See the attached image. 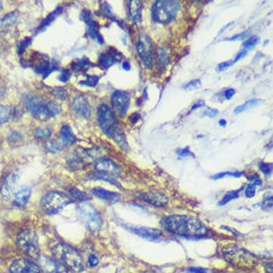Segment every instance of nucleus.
<instances>
[{
  "mask_svg": "<svg viewBox=\"0 0 273 273\" xmlns=\"http://www.w3.org/2000/svg\"><path fill=\"white\" fill-rule=\"evenodd\" d=\"M95 168L98 174L113 178L119 177L121 175L120 168L110 159L99 158L95 162Z\"/></svg>",
  "mask_w": 273,
  "mask_h": 273,
  "instance_id": "f8f14e48",
  "label": "nucleus"
},
{
  "mask_svg": "<svg viewBox=\"0 0 273 273\" xmlns=\"http://www.w3.org/2000/svg\"><path fill=\"white\" fill-rule=\"evenodd\" d=\"M248 179H249L250 182H251V183L255 185V186L256 185H260L262 184L261 179H260L258 174L253 175V176L248 177Z\"/></svg>",
  "mask_w": 273,
  "mask_h": 273,
  "instance_id": "5fc2aeb1",
  "label": "nucleus"
},
{
  "mask_svg": "<svg viewBox=\"0 0 273 273\" xmlns=\"http://www.w3.org/2000/svg\"><path fill=\"white\" fill-rule=\"evenodd\" d=\"M80 20L87 24L89 36L102 45L104 44V38L99 33V24L93 19L92 12L88 10H84L81 13Z\"/></svg>",
  "mask_w": 273,
  "mask_h": 273,
  "instance_id": "9b49d317",
  "label": "nucleus"
},
{
  "mask_svg": "<svg viewBox=\"0 0 273 273\" xmlns=\"http://www.w3.org/2000/svg\"><path fill=\"white\" fill-rule=\"evenodd\" d=\"M219 111L216 109L208 108L205 111L203 112L202 115L204 117H208L210 118H213L218 115Z\"/></svg>",
  "mask_w": 273,
  "mask_h": 273,
  "instance_id": "864d4df0",
  "label": "nucleus"
},
{
  "mask_svg": "<svg viewBox=\"0 0 273 273\" xmlns=\"http://www.w3.org/2000/svg\"><path fill=\"white\" fill-rule=\"evenodd\" d=\"M54 96L59 100H65L67 98V93L62 87H55L52 90Z\"/></svg>",
  "mask_w": 273,
  "mask_h": 273,
  "instance_id": "4c0bfd02",
  "label": "nucleus"
},
{
  "mask_svg": "<svg viewBox=\"0 0 273 273\" xmlns=\"http://www.w3.org/2000/svg\"><path fill=\"white\" fill-rule=\"evenodd\" d=\"M32 190L30 187H21L20 189L14 194V205L17 207H23L27 205Z\"/></svg>",
  "mask_w": 273,
  "mask_h": 273,
  "instance_id": "412c9836",
  "label": "nucleus"
},
{
  "mask_svg": "<svg viewBox=\"0 0 273 273\" xmlns=\"http://www.w3.org/2000/svg\"><path fill=\"white\" fill-rule=\"evenodd\" d=\"M138 197L147 204L157 208H162L168 204V197L165 195L157 192L141 193Z\"/></svg>",
  "mask_w": 273,
  "mask_h": 273,
  "instance_id": "f3484780",
  "label": "nucleus"
},
{
  "mask_svg": "<svg viewBox=\"0 0 273 273\" xmlns=\"http://www.w3.org/2000/svg\"><path fill=\"white\" fill-rule=\"evenodd\" d=\"M91 65L92 64L90 59L84 56L81 59L74 61L71 64V68L73 71L75 72V73H80V72H84L88 70Z\"/></svg>",
  "mask_w": 273,
  "mask_h": 273,
  "instance_id": "bb28decb",
  "label": "nucleus"
},
{
  "mask_svg": "<svg viewBox=\"0 0 273 273\" xmlns=\"http://www.w3.org/2000/svg\"><path fill=\"white\" fill-rule=\"evenodd\" d=\"M44 148L48 153L55 154L62 150V145L58 141L53 139V140L46 142V143L44 144Z\"/></svg>",
  "mask_w": 273,
  "mask_h": 273,
  "instance_id": "7c9ffc66",
  "label": "nucleus"
},
{
  "mask_svg": "<svg viewBox=\"0 0 273 273\" xmlns=\"http://www.w3.org/2000/svg\"><path fill=\"white\" fill-rule=\"evenodd\" d=\"M98 120L105 135L113 138L117 131V119L111 108L106 104H101L98 108Z\"/></svg>",
  "mask_w": 273,
  "mask_h": 273,
  "instance_id": "1a4fd4ad",
  "label": "nucleus"
},
{
  "mask_svg": "<svg viewBox=\"0 0 273 273\" xmlns=\"http://www.w3.org/2000/svg\"><path fill=\"white\" fill-rule=\"evenodd\" d=\"M70 76H71V73H70V70L68 69H64L58 78V79L60 82H67L70 79Z\"/></svg>",
  "mask_w": 273,
  "mask_h": 273,
  "instance_id": "09e8293b",
  "label": "nucleus"
},
{
  "mask_svg": "<svg viewBox=\"0 0 273 273\" xmlns=\"http://www.w3.org/2000/svg\"><path fill=\"white\" fill-rule=\"evenodd\" d=\"M259 168L263 172V173L266 176H270L273 171L272 164L265 163V162H261L259 165Z\"/></svg>",
  "mask_w": 273,
  "mask_h": 273,
  "instance_id": "49530a36",
  "label": "nucleus"
},
{
  "mask_svg": "<svg viewBox=\"0 0 273 273\" xmlns=\"http://www.w3.org/2000/svg\"><path fill=\"white\" fill-rule=\"evenodd\" d=\"M219 125H220L221 127H225L227 125V121L224 119H220V120L219 121Z\"/></svg>",
  "mask_w": 273,
  "mask_h": 273,
  "instance_id": "0e129e2a",
  "label": "nucleus"
},
{
  "mask_svg": "<svg viewBox=\"0 0 273 273\" xmlns=\"http://www.w3.org/2000/svg\"><path fill=\"white\" fill-rule=\"evenodd\" d=\"M114 140L121 148L123 149L125 151H127L129 149L128 144L127 142L126 137L125 135L120 131H117L116 134L113 136Z\"/></svg>",
  "mask_w": 273,
  "mask_h": 273,
  "instance_id": "2f4dec72",
  "label": "nucleus"
},
{
  "mask_svg": "<svg viewBox=\"0 0 273 273\" xmlns=\"http://www.w3.org/2000/svg\"><path fill=\"white\" fill-rule=\"evenodd\" d=\"M242 188L241 189H239L237 190H233V191L228 192L223 197H222V200L219 202V205L220 206H223V205H226L228 202H231L234 199H237V197L240 195V192L242 191Z\"/></svg>",
  "mask_w": 273,
  "mask_h": 273,
  "instance_id": "c756f323",
  "label": "nucleus"
},
{
  "mask_svg": "<svg viewBox=\"0 0 273 273\" xmlns=\"http://www.w3.org/2000/svg\"><path fill=\"white\" fill-rule=\"evenodd\" d=\"M187 273H211L209 270L206 268H199V267H192L188 269Z\"/></svg>",
  "mask_w": 273,
  "mask_h": 273,
  "instance_id": "603ef678",
  "label": "nucleus"
},
{
  "mask_svg": "<svg viewBox=\"0 0 273 273\" xmlns=\"http://www.w3.org/2000/svg\"><path fill=\"white\" fill-rule=\"evenodd\" d=\"M73 202L71 198L60 192L53 191L43 196L40 201L42 211L47 214H55Z\"/></svg>",
  "mask_w": 273,
  "mask_h": 273,
  "instance_id": "0eeeda50",
  "label": "nucleus"
},
{
  "mask_svg": "<svg viewBox=\"0 0 273 273\" xmlns=\"http://www.w3.org/2000/svg\"><path fill=\"white\" fill-rule=\"evenodd\" d=\"M141 116L139 113H134L130 117V122L133 124H136V122L140 119Z\"/></svg>",
  "mask_w": 273,
  "mask_h": 273,
  "instance_id": "bf43d9fd",
  "label": "nucleus"
},
{
  "mask_svg": "<svg viewBox=\"0 0 273 273\" xmlns=\"http://www.w3.org/2000/svg\"><path fill=\"white\" fill-rule=\"evenodd\" d=\"M26 106L30 114L40 121L48 120L62 111V107L58 102L47 100L39 96L28 97L26 99Z\"/></svg>",
  "mask_w": 273,
  "mask_h": 273,
  "instance_id": "f03ea898",
  "label": "nucleus"
},
{
  "mask_svg": "<svg viewBox=\"0 0 273 273\" xmlns=\"http://www.w3.org/2000/svg\"><path fill=\"white\" fill-rule=\"evenodd\" d=\"M156 63L159 70H163L166 68L169 63V55L168 50L165 48H159L157 50L156 56Z\"/></svg>",
  "mask_w": 273,
  "mask_h": 273,
  "instance_id": "a878e982",
  "label": "nucleus"
},
{
  "mask_svg": "<svg viewBox=\"0 0 273 273\" xmlns=\"http://www.w3.org/2000/svg\"><path fill=\"white\" fill-rule=\"evenodd\" d=\"M235 90H234V89L231 88L225 90V93H224V95H225V98H226V99L230 100V99H231L235 95Z\"/></svg>",
  "mask_w": 273,
  "mask_h": 273,
  "instance_id": "4d7b16f0",
  "label": "nucleus"
},
{
  "mask_svg": "<svg viewBox=\"0 0 273 273\" xmlns=\"http://www.w3.org/2000/svg\"><path fill=\"white\" fill-rule=\"evenodd\" d=\"M122 68H123V70H126V71H129L131 69V66H130V64L128 62H125L122 64Z\"/></svg>",
  "mask_w": 273,
  "mask_h": 273,
  "instance_id": "e2e57ef3",
  "label": "nucleus"
},
{
  "mask_svg": "<svg viewBox=\"0 0 273 273\" xmlns=\"http://www.w3.org/2000/svg\"><path fill=\"white\" fill-rule=\"evenodd\" d=\"M10 273H43L39 265L27 259H19L11 265Z\"/></svg>",
  "mask_w": 273,
  "mask_h": 273,
  "instance_id": "2eb2a0df",
  "label": "nucleus"
},
{
  "mask_svg": "<svg viewBox=\"0 0 273 273\" xmlns=\"http://www.w3.org/2000/svg\"><path fill=\"white\" fill-rule=\"evenodd\" d=\"M73 107L74 110L84 119H89L91 117V107L90 104L82 95H79L73 99Z\"/></svg>",
  "mask_w": 273,
  "mask_h": 273,
  "instance_id": "6ab92c4d",
  "label": "nucleus"
},
{
  "mask_svg": "<svg viewBox=\"0 0 273 273\" xmlns=\"http://www.w3.org/2000/svg\"><path fill=\"white\" fill-rule=\"evenodd\" d=\"M180 5L178 1L158 0L153 4L152 16L153 21L159 24H168L177 17Z\"/></svg>",
  "mask_w": 273,
  "mask_h": 273,
  "instance_id": "39448f33",
  "label": "nucleus"
},
{
  "mask_svg": "<svg viewBox=\"0 0 273 273\" xmlns=\"http://www.w3.org/2000/svg\"><path fill=\"white\" fill-rule=\"evenodd\" d=\"M233 64H234V63H233V61H227V62H222V63H221L218 65L219 71H225V70H226L227 69H228L229 67H231V66H233Z\"/></svg>",
  "mask_w": 273,
  "mask_h": 273,
  "instance_id": "6e6d98bb",
  "label": "nucleus"
},
{
  "mask_svg": "<svg viewBox=\"0 0 273 273\" xmlns=\"http://www.w3.org/2000/svg\"><path fill=\"white\" fill-rule=\"evenodd\" d=\"M179 157H195V155L190 151V147H186L185 148H178L176 151Z\"/></svg>",
  "mask_w": 273,
  "mask_h": 273,
  "instance_id": "a18cd8bd",
  "label": "nucleus"
},
{
  "mask_svg": "<svg viewBox=\"0 0 273 273\" xmlns=\"http://www.w3.org/2000/svg\"><path fill=\"white\" fill-rule=\"evenodd\" d=\"M259 42H260V38L256 36V35H254V36L251 37V38L245 41V43H244L243 47L245 50H251V49L255 47Z\"/></svg>",
  "mask_w": 273,
  "mask_h": 273,
  "instance_id": "ea45409f",
  "label": "nucleus"
},
{
  "mask_svg": "<svg viewBox=\"0 0 273 273\" xmlns=\"http://www.w3.org/2000/svg\"><path fill=\"white\" fill-rule=\"evenodd\" d=\"M112 105L117 113L123 116L130 105V94L124 90H116L112 95Z\"/></svg>",
  "mask_w": 273,
  "mask_h": 273,
  "instance_id": "4468645a",
  "label": "nucleus"
},
{
  "mask_svg": "<svg viewBox=\"0 0 273 273\" xmlns=\"http://www.w3.org/2000/svg\"><path fill=\"white\" fill-rule=\"evenodd\" d=\"M201 85H202V82H201L200 79H193V80L190 81L189 83L185 84L184 86L183 89L185 91H191V90H197V89L200 88Z\"/></svg>",
  "mask_w": 273,
  "mask_h": 273,
  "instance_id": "79ce46f5",
  "label": "nucleus"
},
{
  "mask_svg": "<svg viewBox=\"0 0 273 273\" xmlns=\"http://www.w3.org/2000/svg\"><path fill=\"white\" fill-rule=\"evenodd\" d=\"M18 176L15 173H10L1 184L0 193L4 200H10L12 196L15 194V190L18 185Z\"/></svg>",
  "mask_w": 273,
  "mask_h": 273,
  "instance_id": "a211bd4d",
  "label": "nucleus"
},
{
  "mask_svg": "<svg viewBox=\"0 0 273 273\" xmlns=\"http://www.w3.org/2000/svg\"><path fill=\"white\" fill-rule=\"evenodd\" d=\"M17 245L21 252L30 258L38 260L40 257L38 237L35 232L30 230L21 232L17 237Z\"/></svg>",
  "mask_w": 273,
  "mask_h": 273,
  "instance_id": "6e6552de",
  "label": "nucleus"
},
{
  "mask_svg": "<svg viewBox=\"0 0 273 273\" xmlns=\"http://www.w3.org/2000/svg\"><path fill=\"white\" fill-rule=\"evenodd\" d=\"M261 102L260 99H253L245 102L243 105L237 106L234 110V114L237 115L240 113H243L245 110H249V109L253 108L255 106L258 105Z\"/></svg>",
  "mask_w": 273,
  "mask_h": 273,
  "instance_id": "c85d7f7f",
  "label": "nucleus"
},
{
  "mask_svg": "<svg viewBox=\"0 0 273 273\" xmlns=\"http://www.w3.org/2000/svg\"><path fill=\"white\" fill-rule=\"evenodd\" d=\"M70 194L73 198L81 201L82 202H85V201L90 200L91 198L88 194L75 188H73V189L70 190Z\"/></svg>",
  "mask_w": 273,
  "mask_h": 273,
  "instance_id": "473e14b6",
  "label": "nucleus"
},
{
  "mask_svg": "<svg viewBox=\"0 0 273 273\" xmlns=\"http://www.w3.org/2000/svg\"><path fill=\"white\" fill-rule=\"evenodd\" d=\"M2 8H3L2 3H1V1H0V11H1V10H2Z\"/></svg>",
  "mask_w": 273,
  "mask_h": 273,
  "instance_id": "69168bd1",
  "label": "nucleus"
},
{
  "mask_svg": "<svg viewBox=\"0 0 273 273\" xmlns=\"http://www.w3.org/2000/svg\"><path fill=\"white\" fill-rule=\"evenodd\" d=\"M60 137L64 145L70 146L76 142V136L73 133V130L70 125H64L60 130Z\"/></svg>",
  "mask_w": 273,
  "mask_h": 273,
  "instance_id": "5701e85b",
  "label": "nucleus"
},
{
  "mask_svg": "<svg viewBox=\"0 0 273 273\" xmlns=\"http://www.w3.org/2000/svg\"><path fill=\"white\" fill-rule=\"evenodd\" d=\"M39 268L43 273H68V271L62 264L47 256H40Z\"/></svg>",
  "mask_w": 273,
  "mask_h": 273,
  "instance_id": "dca6fc26",
  "label": "nucleus"
},
{
  "mask_svg": "<svg viewBox=\"0 0 273 273\" xmlns=\"http://www.w3.org/2000/svg\"><path fill=\"white\" fill-rule=\"evenodd\" d=\"M52 134H53V130L49 127H38L35 131V136L39 139L50 137Z\"/></svg>",
  "mask_w": 273,
  "mask_h": 273,
  "instance_id": "f704fd0d",
  "label": "nucleus"
},
{
  "mask_svg": "<svg viewBox=\"0 0 273 273\" xmlns=\"http://www.w3.org/2000/svg\"><path fill=\"white\" fill-rule=\"evenodd\" d=\"M247 54H248V52H247V50H242L241 52H240V53L237 54V56H236L235 58L233 59V63H236L237 61L240 60V59H242V58H245V57L246 56Z\"/></svg>",
  "mask_w": 273,
  "mask_h": 273,
  "instance_id": "13d9d810",
  "label": "nucleus"
},
{
  "mask_svg": "<svg viewBox=\"0 0 273 273\" xmlns=\"http://www.w3.org/2000/svg\"><path fill=\"white\" fill-rule=\"evenodd\" d=\"M21 136L19 133L17 132H12V133L8 136V142L10 143H16L17 142H19L20 140Z\"/></svg>",
  "mask_w": 273,
  "mask_h": 273,
  "instance_id": "3c124183",
  "label": "nucleus"
},
{
  "mask_svg": "<svg viewBox=\"0 0 273 273\" xmlns=\"http://www.w3.org/2000/svg\"><path fill=\"white\" fill-rule=\"evenodd\" d=\"M99 264V259L95 254H91L87 260V265L90 268H95Z\"/></svg>",
  "mask_w": 273,
  "mask_h": 273,
  "instance_id": "8fccbe9b",
  "label": "nucleus"
},
{
  "mask_svg": "<svg viewBox=\"0 0 273 273\" xmlns=\"http://www.w3.org/2000/svg\"><path fill=\"white\" fill-rule=\"evenodd\" d=\"M100 77L97 75H86V79L80 81L79 85L87 86V87H95L99 82Z\"/></svg>",
  "mask_w": 273,
  "mask_h": 273,
  "instance_id": "72a5a7b5",
  "label": "nucleus"
},
{
  "mask_svg": "<svg viewBox=\"0 0 273 273\" xmlns=\"http://www.w3.org/2000/svg\"><path fill=\"white\" fill-rule=\"evenodd\" d=\"M102 10H103L104 12H105V15H107V16H108L109 18H110V19L113 20H114L115 21H116V22H117L118 24L120 25L121 23L119 22V21H118V20L117 19L116 17L114 15H113V12H112V10H110V6L109 5V4H107V2H104L103 4H102Z\"/></svg>",
  "mask_w": 273,
  "mask_h": 273,
  "instance_id": "37998d69",
  "label": "nucleus"
},
{
  "mask_svg": "<svg viewBox=\"0 0 273 273\" xmlns=\"http://www.w3.org/2000/svg\"><path fill=\"white\" fill-rule=\"evenodd\" d=\"M91 193L98 198L105 201L109 204H115L121 200V195L117 193L109 191L101 188H93Z\"/></svg>",
  "mask_w": 273,
  "mask_h": 273,
  "instance_id": "aec40b11",
  "label": "nucleus"
},
{
  "mask_svg": "<svg viewBox=\"0 0 273 273\" xmlns=\"http://www.w3.org/2000/svg\"><path fill=\"white\" fill-rule=\"evenodd\" d=\"M162 228L171 234L185 237H202L208 229L200 220L192 216L173 214L163 217L160 222Z\"/></svg>",
  "mask_w": 273,
  "mask_h": 273,
  "instance_id": "f257e3e1",
  "label": "nucleus"
},
{
  "mask_svg": "<svg viewBox=\"0 0 273 273\" xmlns=\"http://www.w3.org/2000/svg\"><path fill=\"white\" fill-rule=\"evenodd\" d=\"M136 50L145 67L149 70L152 69L153 65V42L146 34H142L138 38Z\"/></svg>",
  "mask_w": 273,
  "mask_h": 273,
  "instance_id": "9d476101",
  "label": "nucleus"
},
{
  "mask_svg": "<svg viewBox=\"0 0 273 273\" xmlns=\"http://www.w3.org/2000/svg\"><path fill=\"white\" fill-rule=\"evenodd\" d=\"M255 185H253V184L251 183L247 186L246 189H245V196H246L248 198H253L254 197L256 193V188Z\"/></svg>",
  "mask_w": 273,
  "mask_h": 273,
  "instance_id": "de8ad7c7",
  "label": "nucleus"
},
{
  "mask_svg": "<svg viewBox=\"0 0 273 273\" xmlns=\"http://www.w3.org/2000/svg\"><path fill=\"white\" fill-rule=\"evenodd\" d=\"M55 260L65 267L67 271L73 273H80L84 269L82 256L77 250L65 244H58L53 249Z\"/></svg>",
  "mask_w": 273,
  "mask_h": 273,
  "instance_id": "20e7f679",
  "label": "nucleus"
},
{
  "mask_svg": "<svg viewBox=\"0 0 273 273\" xmlns=\"http://www.w3.org/2000/svg\"><path fill=\"white\" fill-rule=\"evenodd\" d=\"M125 229L133 234L148 240H156L162 237V232L155 228L147 227L136 226L133 225H122Z\"/></svg>",
  "mask_w": 273,
  "mask_h": 273,
  "instance_id": "ddd939ff",
  "label": "nucleus"
},
{
  "mask_svg": "<svg viewBox=\"0 0 273 273\" xmlns=\"http://www.w3.org/2000/svg\"><path fill=\"white\" fill-rule=\"evenodd\" d=\"M243 176V172H235V173H231V172H225L220 173L213 176V179H219L226 177H240Z\"/></svg>",
  "mask_w": 273,
  "mask_h": 273,
  "instance_id": "58836bf2",
  "label": "nucleus"
},
{
  "mask_svg": "<svg viewBox=\"0 0 273 273\" xmlns=\"http://www.w3.org/2000/svg\"><path fill=\"white\" fill-rule=\"evenodd\" d=\"M222 254L228 263L239 269H253L258 264L255 255L236 245H228L222 248Z\"/></svg>",
  "mask_w": 273,
  "mask_h": 273,
  "instance_id": "7ed1b4c3",
  "label": "nucleus"
},
{
  "mask_svg": "<svg viewBox=\"0 0 273 273\" xmlns=\"http://www.w3.org/2000/svg\"><path fill=\"white\" fill-rule=\"evenodd\" d=\"M116 56L114 54L109 53H102L99 58V62L102 64V67L106 69L110 68L111 66L116 63Z\"/></svg>",
  "mask_w": 273,
  "mask_h": 273,
  "instance_id": "cd10ccee",
  "label": "nucleus"
},
{
  "mask_svg": "<svg viewBox=\"0 0 273 273\" xmlns=\"http://www.w3.org/2000/svg\"><path fill=\"white\" fill-rule=\"evenodd\" d=\"M265 270L267 273H273V264L271 263L265 264Z\"/></svg>",
  "mask_w": 273,
  "mask_h": 273,
  "instance_id": "680f3d73",
  "label": "nucleus"
},
{
  "mask_svg": "<svg viewBox=\"0 0 273 273\" xmlns=\"http://www.w3.org/2000/svg\"><path fill=\"white\" fill-rule=\"evenodd\" d=\"M79 220L90 233H97L100 231L102 220L98 210L86 202H81L77 208Z\"/></svg>",
  "mask_w": 273,
  "mask_h": 273,
  "instance_id": "423d86ee",
  "label": "nucleus"
},
{
  "mask_svg": "<svg viewBox=\"0 0 273 273\" xmlns=\"http://www.w3.org/2000/svg\"><path fill=\"white\" fill-rule=\"evenodd\" d=\"M19 12L18 10L9 12L0 19V28L7 29L12 27L18 19Z\"/></svg>",
  "mask_w": 273,
  "mask_h": 273,
  "instance_id": "393cba45",
  "label": "nucleus"
},
{
  "mask_svg": "<svg viewBox=\"0 0 273 273\" xmlns=\"http://www.w3.org/2000/svg\"><path fill=\"white\" fill-rule=\"evenodd\" d=\"M129 12L133 21L136 24L142 22V3L140 1H131L129 5Z\"/></svg>",
  "mask_w": 273,
  "mask_h": 273,
  "instance_id": "4be33fe9",
  "label": "nucleus"
},
{
  "mask_svg": "<svg viewBox=\"0 0 273 273\" xmlns=\"http://www.w3.org/2000/svg\"><path fill=\"white\" fill-rule=\"evenodd\" d=\"M12 116V110L8 106L0 105V125L5 123Z\"/></svg>",
  "mask_w": 273,
  "mask_h": 273,
  "instance_id": "c9c22d12",
  "label": "nucleus"
},
{
  "mask_svg": "<svg viewBox=\"0 0 273 273\" xmlns=\"http://www.w3.org/2000/svg\"><path fill=\"white\" fill-rule=\"evenodd\" d=\"M262 209L264 210H270L273 208V196L272 195H265L261 203Z\"/></svg>",
  "mask_w": 273,
  "mask_h": 273,
  "instance_id": "a19ab883",
  "label": "nucleus"
},
{
  "mask_svg": "<svg viewBox=\"0 0 273 273\" xmlns=\"http://www.w3.org/2000/svg\"><path fill=\"white\" fill-rule=\"evenodd\" d=\"M251 35V31L250 30H247V31L242 32V33L237 34V35H234V36L232 37V38H227L225 39V41H231V42H233V41L240 40V39H245V38H248L249 35Z\"/></svg>",
  "mask_w": 273,
  "mask_h": 273,
  "instance_id": "c03bdc74",
  "label": "nucleus"
},
{
  "mask_svg": "<svg viewBox=\"0 0 273 273\" xmlns=\"http://www.w3.org/2000/svg\"><path fill=\"white\" fill-rule=\"evenodd\" d=\"M205 105V102L202 100L198 101V102H196L195 103L194 105L192 106L191 110L193 111V110H197V109L200 108V107H204Z\"/></svg>",
  "mask_w": 273,
  "mask_h": 273,
  "instance_id": "052dcab7",
  "label": "nucleus"
},
{
  "mask_svg": "<svg viewBox=\"0 0 273 273\" xmlns=\"http://www.w3.org/2000/svg\"><path fill=\"white\" fill-rule=\"evenodd\" d=\"M62 10H63V8L61 6H59L53 12H51L50 15H47V18L42 21V22L39 24V27L37 29L36 34H39L41 32L44 31L62 13Z\"/></svg>",
  "mask_w": 273,
  "mask_h": 273,
  "instance_id": "b1692460",
  "label": "nucleus"
},
{
  "mask_svg": "<svg viewBox=\"0 0 273 273\" xmlns=\"http://www.w3.org/2000/svg\"><path fill=\"white\" fill-rule=\"evenodd\" d=\"M32 39L31 38H25L24 39L20 41L18 44L17 48H18V53L20 55H22L25 51L26 49L31 44Z\"/></svg>",
  "mask_w": 273,
  "mask_h": 273,
  "instance_id": "e433bc0d",
  "label": "nucleus"
}]
</instances>
